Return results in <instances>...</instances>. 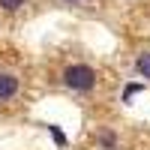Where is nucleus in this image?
Segmentation results:
<instances>
[{
    "label": "nucleus",
    "instance_id": "obj_1",
    "mask_svg": "<svg viewBox=\"0 0 150 150\" xmlns=\"http://www.w3.org/2000/svg\"><path fill=\"white\" fill-rule=\"evenodd\" d=\"M63 84L72 93H90L96 87V69L87 63H72L63 69Z\"/></svg>",
    "mask_w": 150,
    "mask_h": 150
},
{
    "label": "nucleus",
    "instance_id": "obj_2",
    "mask_svg": "<svg viewBox=\"0 0 150 150\" xmlns=\"http://www.w3.org/2000/svg\"><path fill=\"white\" fill-rule=\"evenodd\" d=\"M21 90V78L15 72H0V102H9V99H15Z\"/></svg>",
    "mask_w": 150,
    "mask_h": 150
},
{
    "label": "nucleus",
    "instance_id": "obj_3",
    "mask_svg": "<svg viewBox=\"0 0 150 150\" xmlns=\"http://www.w3.org/2000/svg\"><path fill=\"white\" fill-rule=\"evenodd\" d=\"M45 129H48V135L54 138V144L63 150V147H69V138H66V132L60 129V126H54V123H45Z\"/></svg>",
    "mask_w": 150,
    "mask_h": 150
},
{
    "label": "nucleus",
    "instance_id": "obj_4",
    "mask_svg": "<svg viewBox=\"0 0 150 150\" xmlns=\"http://www.w3.org/2000/svg\"><path fill=\"white\" fill-rule=\"evenodd\" d=\"M135 72H138L141 78H150V51H144L138 60H135Z\"/></svg>",
    "mask_w": 150,
    "mask_h": 150
},
{
    "label": "nucleus",
    "instance_id": "obj_5",
    "mask_svg": "<svg viewBox=\"0 0 150 150\" xmlns=\"http://www.w3.org/2000/svg\"><path fill=\"white\" fill-rule=\"evenodd\" d=\"M99 147H102V150H117V135L105 129L102 135H99Z\"/></svg>",
    "mask_w": 150,
    "mask_h": 150
},
{
    "label": "nucleus",
    "instance_id": "obj_6",
    "mask_svg": "<svg viewBox=\"0 0 150 150\" xmlns=\"http://www.w3.org/2000/svg\"><path fill=\"white\" fill-rule=\"evenodd\" d=\"M141 90H144V84H135V81H129L126 87H123V102H129V99H132V96H138Z\"/></svg>",
    "mask_w": 150,
    "mask_h": 150
},
{
    "label": "nucleus",
    "instance_id": "obj_7",
    "mask_svg": "<svg viewBox=\"0 0 150 150\" xmlns=\"http://www.w3.org/2000/svg\"><path fill=\"white\" fill-rule=\"evenodd\" d=\"M24 3H27V0H0V9L3 12H18Z\"/></svg>",
    "mask_w": 150,
    "mask_h": 150
},
{
    "label": "nucleus",
    "instance_id": "obj_8",
    "mask_svg": "<svg viewBox=\"0 0 150 150\" xmlns=\"http://www.w3.org/2000/svg\"><path fill=\"white\" fill-rule=\"evenodd\" d=\"M63 3H69V6H75V3H84V0H63Z\"/></svg>",
    "mask_w": 150,
    "mask_h": 150
}]
</instances>
